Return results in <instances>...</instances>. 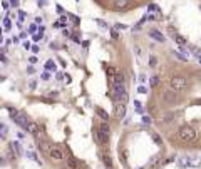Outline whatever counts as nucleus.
Instances as JSON below:
<instances>
[{"label": "nucleus", "mask_w": 201, "mask_h": 169, "mask_svg": "<svg viewBox=\"0 0 201 169\" xmlns=\"http://www.w3.org/2000/svg\"><path fill=\"white\" fill-rule=\"evenodd\" d=\"M12 119H13V122H15V124H19L20 127H24V129L27 131V125H29V122H30V120H29V117H27L25 114L19 112V114L15 115V117H12Z\"/></svg>", "instance_id": "4"}, {"label": "nucleus", "mask_w": 201, "mask_h": 169, "mask_svg": "<svg viewBox=\"0 0 201 169\" xmlns=\"http://www.w3.org/2000/svg\"><path fill=\"white\" fill-rule=\"evenodd\" d=\"M114 115L117 119H122L126 115V104L122 102H116L114 104Z\"/></svg>", "instance_id": "6"}, {"label": "nucleus", "mask_w": 201, "mask_h": 169, "mask_svg": "<svg viewBox=\"0 0 201 169\" xmlns=\"http://www.w3.org/2000/svg\"><path fill=\"white\" fill-rule=\"evenodd\" d=\"M158 84H159V77L156 75V77H153V79H151V87H156Z\"/></svg>", "instance_id": "22"}, {"label": "nucleus", "mask_w": 201, "mask_h": 169, "mask_svg": "<svg viewBox=\"0 0 201 169\" xmlns=\"http://www.w3.org/2000/svg\"><path fill=\"white\" fill-rule=\"evenodd\" d=\"M27 132L29 134H32V136H37L39 132V124L37 122H34V120H30V122H29V125H27Z\"/></svg>", "instance_id": "9"}, {"label": "nucleus", "mask_w": 201, "mask_h": 169, "mask_svg": "<svg viewBox=\"0 0 201 169\" xmlns=\"http://www.w3.org/2000/svg\"><path fill=\"white\" fill-rule=\"evenodd\" d=\"M126 82V77L122 72H116L114 74V84H124Z\"/></svg>", "instance_id": "14"}, {"label": "nucleus", "mask_w": 201, "mask_h": 169, "mask_svg": "<svg viewBox=\"0 0 201 169\" xmlns=\"http://www.w3.org/2000/svg\"><path fill=\"white\" fill-rule=\"evenodd\" d=\"M99 156H101V161L104 162V166L107 169H112V157L109 156V154H107V152H101Z\"/></svg>", "instance_id": "8"}, {"label": "nucleus", "mask_w": 201, "mask_h": 169, "mask_svg": "<svg viewBox=\"0 0 201 169\" xmlns=\"http://www.w3.org/2000/svg\"><path fill=\"white\" fill-rule=\"evenodd\" d=\"M96 112H97V115H99V117H101L102 120H106V122H107V120H109V114H107L104 109H101V107H96Z\"/></svg>", "instance_id": "16"}, {"label": "nucleus", "mask_w": 201, "mask_h": 169, "mask_svg": "<svg viewBox=\"0 0 201 169\" xmlns=\"http://www.w3.org/2000/svg\"><path fill=\"white\" fill-rule=\"evenodd\" d=\"M29 62H30V64H35L37 59H35V57H30V59H29Z\"/></svg>", "instance_id": "35"}, {"label": "nucleus", "mask_w": 201, "mask_h": 169, "mask_svg": "<svg viewBox=\"0 0 201 169\" xmlns=\"http://www.w3.org/2000/svg\"><path fill=\"white\" fill-rule=\"evenodd\" d=\"M178 136H179L181 141H184V142H193V141H196L198 134H196V129H193L191 125H183V127H179Z\"/></svg>", "instance_id": "2"}, {"label": "nucleus", "mask_w": 201, "mask_h": 169, "mask_svg": "<svg viewBox=\"0 0 201 169\" xmlns=\"http://www.w3.org/2000/svg\"><path fill=\"white\" fill-rule=\"evenodd\" d=\"M199 62H201V57H199Z\"/></svg>", "instance_id": "38"}, {"label": "nucleus", "mask_w": 201, "mask_h": 169, "mask_svg": "<svg viewBox=\"0 0 201 169\" xmlns=\"http://www.w3.org/2000/svg\"><path fill=\"white\" fill-rule=\"evenodd\" d=\"M169 87L178 90V92H183V90H186V87H188V79L181 74H176L169 79Z\"/></svg>", "instance_id": "1"}, {"label": "nucleus", "mask_w": 201, "mask_h": 169, "mask_svg": "<svg viewBox=\"0 0 201 169\" xmlns=\"http://www.w3.org/2000/svg\"><path fill=\"white\" fill-rule=\"evenodd\" d=\"M2 5H3V8H5V10H8V3L5 2V0H3V3H2Z\"/></svg>", "instance_id": "37"}, {"label": "nucleus", "mask_w": 201, "mask_h": 169, "mask_svg": "<svg viewBox=\"0 0 201 169\" xmlns=\"http://www.w3.org/2000/svg\"><path fill=\"white\" fill-rule=\"evenodd\" d=\"M10 27H12L10 18H3V28H5V30H10Z\"/></svg>", "instance_id": "20"}, {"label": "nucleus", "mask_w": 201, "mask_h": 169, "mask_svg": "<svg viewBox=\"0 0 201 169\" xmlns=\"http://www.w3.org/2000/svg\"><path fill=\"white\" fill-rule=\"evenodd\" d=\"M35 80H30V82H29V87H30V89H35Z\"/></svg>", "instance_id": "30"}, {"label": "nucleus", "mask_w": 201, "mask_h": 169, "mask_svg": "<svg viewBox=\"0 0 201 169\" xmlns=\"http://www.w3.org/2000/svg\"><path fill=\"white\" fill-rule=\"evenodd\" d=\"M173 37H174V40L178 42L179 45H184V44H186V38H184V37H181V35H173Z\"/></svg>", "instance_id": "19"}, {"label": "nucleus", "mask_w": 201, "mask_h": 169, "mask_svg": "<svg viewBox=\"0 0 201 169\" xmlns=\"http://www.w3.org/2000/svg\"><path fill=\"white\" fill-rule=\"evenodd\" d=\"M92 137H94V141L99 144V146H102V134H101L99 129H94V131H92Z\"/></svg>", "instance_id": "13"}, {"label": "nucleus", "mask_w": 201, "mask_h": 169, "mask_svg": "<svg viewBox=\"0 0 201 169\" xmlns=\"http://www.w3.org/2000/svg\"><path fill=\"white\" fill-rule=\"evenodd\" d=\"M5 136H7V127L2 124V139H5Z\"/></svg>", "instance_id": "26"}, {"label": "nucleus", "mask_w": 201, "mask_h": 169, "mask_svg": "<svg viewBox=\"0 0 201 169\" xmlns=\"http://www.w3.org/2000/svg\"><path fill=\"white\" fill-rule=\"evenodd\" d=\"M151 37H153L154 40H159V42H164V40H166L164 35H163L159 30H151Z\"/></svg>", "instance_id": "15"}, {"label": "nucleus", "mask_w": 201, "mask_h": 169, "mask_svg": "<svg viewBox=\"0 0 201 169\" xmlns=\"http://www.w3.org/2000/svg\"><path fill=\"white\" fill-rule=\"evenodd\" d=\"M12 147L15 149V154H17V156H22V147H20V144H19L17 141H13V144H12Z\"/></svg>", "instance_id": "18"}, {"label": "nucleus", "mask_w": 201, "mask_h": 169, "mask_svg": "<svg viewBox=\"0 0 201 169\" xmlns=\"http://www.w3.org/2000/svg\"><path fill=\"white\" fill-rule=\"evenodd\" d=\"M107 72H109V74H116V70L112 69V67H107Z\"/></svg>", "instance_id": "34"}, {"label": "nucleus", "mask_w": 201, "mask_h": 169, "mask_svg": "<svg viewBox=\"0 0 201 169\" xmlns=\"http://www.w3.org/2000/svg\"><path fill=\"white\" fill-rule=\"evenodd\" d=\"M161 99H163V102L166 104H179V94H178V90H174V89H164L163 90V94H161Z\"/></svg>", "instance_id": "3"}, {"label": "nucleus", "mask_w": 201, "mask_h": 169, "mask_svg": "<svg viewBox=\"0 0 201 169\" xmlns=\"http://www.w3.org/2000/svg\"><path fill=\"white\" fill-rule=\"evenodd\" d=\"M156 64H158V59H156L154 55H151V57H149V65H151V67H156Z\"/></svg>", "instance_id": "21"}, {"label": "nucleus", "mask_w": 201, "mask_h": 169, "mask_svg": "<svg viewBox=\"0 0 201 169\" xmlns=\"http://www.w3.org/2000/svg\"><path fill=\"white\" fill-rule=\"evenodd\" d=\"M143 122H144V124H149V122H151V119H149V117H146V115H144V117H143Z\"/></svg>", "instance_id": "32"}, {"label": "nucleus", "mask_w": 201, "mask_h": 169, "mask_svg": "<svg viewBox=\"0 0 201 169\" xmlns=\"http://www.w3.org/2000/svg\"><path fill=\"white\" fill-rule=\"evenodd\" d=\"M117 37H119V33H117L116 30H112V38H117Z\"/></svg>", "instance_id": "36"}, {"label": "nucleus", "mask_w": 201, "mask_h": 169, "mask_svg": "<svg viewBox=\"0 0 201 169\" xmlns=\"http://www.w3.org/2000/svg\"><path fill=\"white\" fill-rule=\"evenodd\" d=\"M49 77H50V75H49V72H44V74H42V80H49Z\"/></svg>", "instance_id": "29"}, {"label": "nucleus", "mask_w": 201, "mask_h": 169, "mask_svg": "<svg viewBox=\"0 0 201 169\" xmlns=\"http://www.w3.org/2000/svg\"><path fill=\"white\" fill-rule=\"evenodd\" d=\"M148 10H149V12H154V10H158V7H156L154 3H151V5L148 7Z\"/></svg>", "instance_id": "27"}, {"label": "nucleus", "mask_w": 201, "mask_h": 169, "mask_svg": "<svg viewBox=\"0 0 201 169\" xmlns=\"http://www.w3.org/2000/svg\"><path fill=\"white\" fill-rule=\"evenodd\" d=\"M0 59H2V64H3V65H7V64H8V60H7L5 54H2V55H0Z\"/></svg>", "instance_id": "25"}, {"label": "nucleus", "mask_w": 201, "mask_h": 169, "mask_svg": "<svg viewBox=\"0 0 201 169\" xmlns=\"http://www.w3.org/2000/svg\"><path fill=\"white\" fill-rule=\"evenodd\" d=\"M45 67H47V69H49V70H52V69H56V65H54V62H52V60H49V62H47V65H45Z\"/></svg>", "instance_id": "24"}, {"label": "nucleus", "mask_w": 201, "mask_h": 169, "mask_svg": "<svg viewBox=\"0 0 201 169\" xmlns=\"http://www.w3.org/2000/svg\"><path fill=\"white\" fill-rule=\"evenodd\" d=\"M37 147L40 149L42 152L49 154V151L52 149V142H49L47 139H37Z\"/></svg>", "instance_id": "7"}, {"label": "nucleus", "mask_w": 201, "mask_h": 169, "mask_svg": "<svg viewBox=\"0 0 201 169\" xmlns=\"http://www.w3.org/2000/svg\"><path fill=\"white\" fill-rule=\"evenodd\" d=\"M174 117H176L174 114H164V115H161L159 122H161V124H168V122H171V120H173Z\"/></svg>", "instance_id": "17"}, {"label": "nucleus", "mask_w": 201, "mask_h": 169, "mask_svg": "<svg viewBox=\"0 0 201 169\" xmlns=\"http://www.w3.org/2000/svg\"><path fill=\"white\" fill-rule=\"evenodd\" d=\"M138 90H139L141 94H146V92H148V89H146L144 85H139V89H138Z\"/></svg>", "instance_id": "28"}, {"label": "nucleus", "mask_w": 201, "mask_h": 169, "mask_svg": "<svg viewBox=\"0 0 201 169\" xmlns=\"http://www.w3.org/2000/svg\"><path fill=\"white\" fill-rule=\"evenodd\" d=\"M39 50H40V49H39V45H34V47H32V52H34V54H37Z\"/></svg>", "instance_id": "31"}, {"label": "nucleus", "mask_w": 201, "mask_h": 169, "mask_svg": "<svg viewBox=\"0 0 201 169\" xmlns=\"http://www.w3.org/2000/svg\"><path fill=\"white\" fill-rule=\"evenodd\" d=\"M49 157L52 159V161H64V152L61 151L59 147H56V146H52V149L49 151Z\"/></svg>", "instance_id": "5"}, {"label": "nucleus", "mask_w": 201, "mask_h": 169, "mask_svg": "<svg viewBox=\"0 0 201 169\" xmlns=\"http://www.w3.org/2000/svg\"><path fill=\"white\" fill-rule=\"evenodd\" d=\"M153 141H154L156 144H161V142H163V141H161V137L158 136V134H153Z\"/></svg>", "instance_id": "23"}, {"label": "nucleus", "mask_w": 201, "mask_h": 169, "mask_svg": "<svg viewBox=\"0 0 201 169\" xmlns=\"http://www.w3.org/2000/svg\"><path fill=\"white\" fill-rule=\"evenodd\" d=\"M99 131L104 134V136H109L111 134V127H109V124H107L106 120H102V124L99 125Z\"/></svg>", "instance_id": "12"}, {"label": "nucleus", "mask_w": 201, "mask_h": 169, "mask_svg": "<svg viewBox=\"0 0 201 169\" xmlns=\"http://www.w3.org/2000/svg\"><path fill=\"white\" fill-rule=\"evenodd\" d=\"M67 169H79V161L74 157H67Z\"/></svg>", "instance_id": "11"}, {"label": "nucleus", "mask_w": 201, "mask_h": 169, "mask_svg": "<svg viewBox=\"0 0 201 169\" xmlns=\"http://www.w3.org/2000/svg\"><path fill=\"white\" fill-rule=\"evenodd\" d=\"M129 5V0H114V8L116 10H122Z\"/></svg>", "instance_id": "10"}, {"label": "nucleus", "mask_w": 201, "mask_h": 169, "mask_svg": "<svg viewBox=\"0 0 201 169\" xmlns=\"http://www.w3.org/2000/svg\"><path fill=\"white\" fill-rule=\"evenodd\" d=\"M10 3H12V7H17L19 5V0H10Z\"/></svg>", "instance_id": "33"}]
</instances>
